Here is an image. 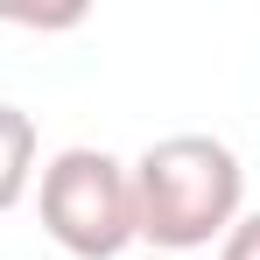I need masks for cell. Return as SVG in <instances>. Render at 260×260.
<instances>
[{
    "label": "cell",
    "instance_id": "obj_1",
    "mask_svg": "<svg viewBox=\"0 0 260 260\" xmlns=\"http://www.w3.org/2000/svg\"><path fill=\"white\" fill-rule=\"evenodd\" d=\"M127 176H134V232L169 260L225 239L246 204V169L218 134H169Z\"/></svg>",
    "mask_w": 260,
    "mask_h": 260
},
{
    "label": "cell",
    "instance_id": "obj_2",
    "mask_svg": "<svg viewBox=\"0 0 260 260\" xmlns=\"http://www.w3.org/2000/svg\"><path fill=\"white\" fill-rule=\"evenodd\" d=\"M43 232L71 260H120L141 239L134 232V176L106 148H63L36 169Z\"/></svg>",
    "mask_w": 260,
    "mask_h": 260
},
{
    "label": "cell",
    "instance_id": "obj_3",
    "mask_svg": "<svg viewBox=\"0 0 260 260\" xmlns=\"http://www.w3.org/2000/svg\"><path fill=\"white\" fill-rule=\"evenodd\" d=\"M36 120L21 106H0V211H14L36 190Z\"/></svg>",
    "mask_w": 260,
    "mask_h": 260
},
{
    "label": "cell",
    "instance_id": "obj_4",
    "mask_svg": "<svg viewBox=\"0 0 260 260\" xmlns=\"http://www.w3.org/2000/svg\"><path fill=\"white\" fill-rule=\"evenodd\" d=\"M218 260H260V211L232 218V232L218 239Z\"/></svg>",
    "mask_w": 260,
    "mask_h": 260
},
{
    "label": "cell",
    "instance_id": "obj_5",
    "mask_svg": "<svg viewBox=\"0 0 260 260\" xmlns=\"http://www.w3.org/2000/svg\"><path fill=\"white\" fill-rule=\"evenodd\" d=\"M148 260H169V253H148Z\"/></svg>",
    "mask_w": 260,
    "mask_h": 260
}]
</instances>
